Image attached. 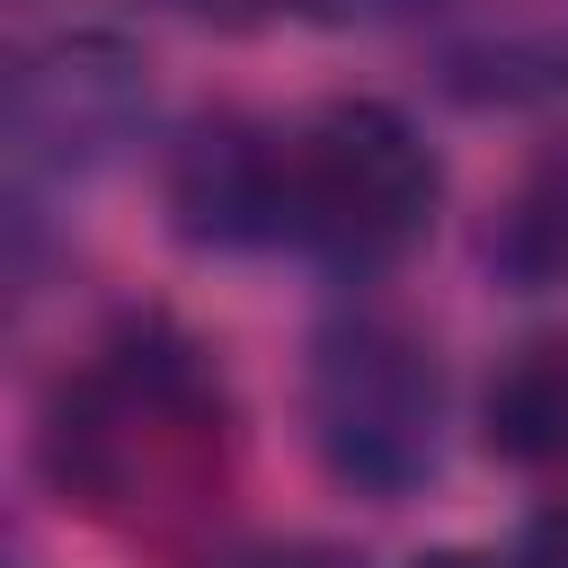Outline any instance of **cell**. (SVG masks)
Returning <instances> with one entry per match:
<instances>
[{
	"mask_svg": "<svg viewBox=\"0 0 568 568\" xmlns=\"http://www.w3.org/2000/svg\"><path fill=\"white\" fill-rule=\"evenodd\" d=\"M435 89L462 106H559L568 98V0H444L426 27Z\"/></svg>",
	"mask_w": 568,
	"mask_h": 568,
	"instance_id": "5b68a950",
	"label": "cell"
},
{
	"mask_svg": "<svg viewBox=\"0 0 568 568\" xmlns=\"http://www.w3.org/2000/svg\"><path fill=\"white\" fill-rule=\"evenodd\" d=\"M160 80L151 53L115 27H53L9 62L0 160H9V240H36L53 204L98 186L151 142Z\"/></svg>",
	"mask_w": 568,
	"mask_h": 568,
	"instance_id": "277c9868",
	"label": "cell"
},
{
	"mask_svg": "<svg viewBox=\"0 0 568 568\" xmlns=\"http://www.w3.org/2000/svg\"><path fill=\"white\" fill-rule=\"evenodd\" d=\"M488 275L506 293H559L568 284V133L524 160V178L488 213Z\"/></svg>",
	"mask_w": 568,
	"mask_h": 568,
	"instance_id": "52a82bcc",
	"label": "cell"
},
{
	"mask_svg": "<svg viewBox=\"0 0 568 568\" xmlns=\"http://www.w3.org/2000/svg\"><path fill=\"white\" fill-rule=\"evenodd\" d=\"M408 568H506L497 550H417Z\"/></svg>",
	"mask_w": 568,
	"mask_h": 568,
	"instance_id": "8fae6325",
	"label": "cell"
},
{
	"mask_svg": "<svg viewBox=\"0 0 568 568\" xmlns=\"http://www.w3.org/2000/svg\"><path fill=\"white\" fill-rule=\"evenodd\" d=\"M444 0H320V27H435Z\"/></svg>",
	"mask_w": 568,
	"mask_h": 568,
	"instance_id": "30bf717a",
	"label": "cell"
},
{
	"mask_svg": "<svg viewBox=\"0 0 568 568\" xmlns=\"http://www.w3.org/2000/svg\"><path fill=\"white\" fill-rule=\"evenodd\" d=\"M240 399L222 355L169 311H115L36 408V479L115 541H204L240 488Z\"/></svg>",
	"mask_w": 568,
	"mask_h": 568,
	"instance_id": "6da1fadb",
	"label": "cell"
},
{
	"mask_svg": "<svg viewBox=\"0 0 568 568\" xmlns=\"http://www.w3.org/2000/svg\"><path fill=\"white\" fill-rule=\"evenodd\" d=\"M444 213V151L390 98H320L257 115V257H302L373 284L426 248Z\"/></svg>",
	"mask_w": 568,
	"mask_h": 568,
	"instance_id": "7a4b0ae2",
	"label": "cell"
},
{
	"mask_svg": "<svg viewBox=\"0 0 568 568\" xmlns=\"http://www.w3.org/2000/svg\"><path fill=\"white\" fill-rule=\"evenodd\" d=\"M293 408H302L311 462L364 506H408L444 470L453 382L435 337L390 302H337L302 337Z\"/></svg>",
	"mask_w": 568,
	"mask_h": 568,
	"instance_id": "3957f363",
	"label": "cell"
},
{
	"mask_svg": "<svg viewBox=\"0 0 568 568\" xmlns=\"http://www.w3.org/2000/svg\"><path fill=\"white\" fill-rule=\"evenodd\" d=\"M506 568H568V488H559V497H541V506L524 515V532H515Z\"/></svg>",
	"mask_w": 568,
	"mask_h": 568,
	"instance_id": "9c48e42d",
	"label": "cell"
},
{
	"mask_svg": "<svg viewBox=\"0 0 568 568\" xmlns=\"http://www.w3.org/2000/svg\"><path fill=\"white\" fill-rule=\"evenodd\" d=\"M186 27H213V36H257V27H284V18H320V0H151Z\"/></svg>",
	"mask_w": 568,
	"mask_h": 568,
	"instance_id": "ba28073f",
	"label": "cell"
},
{
	"mask_svg": "<svg viewBox=\"0 0 568 568\" xmlns=\"http://www.w3.org/2000/svg\"><path fill=\"white\" fill-rule=\"evenodd\" d=\"M479 453L532 479H568V328H541L524 346H506L479 382Z\"/></svg>",
	"mask_w": 568,
	"mask_h": 568,
	"instance_id": "8992f818",
	"label": "cell"
}]
</instances>
